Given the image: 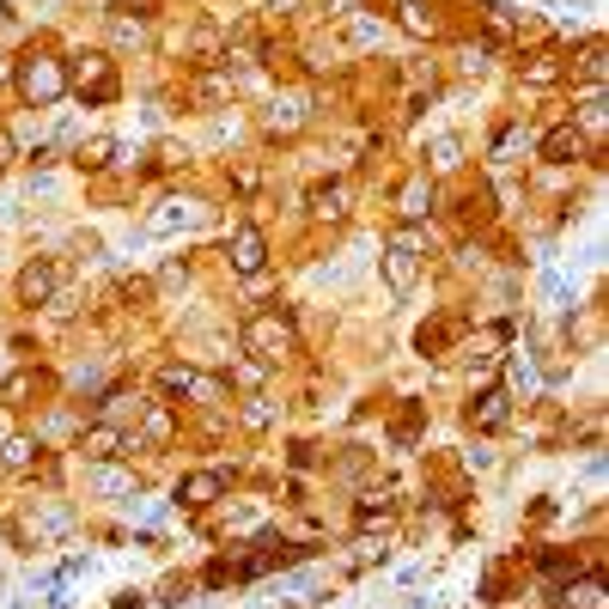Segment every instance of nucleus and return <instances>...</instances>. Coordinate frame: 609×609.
Segmentation results:
<instances>
[{
	"label": "nucleus",
	"instance_id": "obj_1",
	"mask_svg": "<svg viewBox=\"0 0 609 609\" xmlns=\"http://www.w3.org/2000/svg\"><path fill=\"white\" fill-rule=\"evenodd\" d=\"M19 92H25V104L49 110V104H61V98H67V67H61L55 55L31 49V55H19Z\"/></svg>",
	"mask_w": 609,
	"mask_h": 609
},
{
	"label": "nucleus",
	"instance_id": "obj_2",
	"mask_svg": "<svg viewBox=\"0 0 609 609\" xmlns=\"http://www.w3.org/2000/svg\"><path fill=\"white\" fill-rule=\"evenodd\" d=\"M244 347H250L263 365H281V360H293V354H299V335H293V324H286V317L263 311V317H250V324H244Z\"/></svg>",
	"mask_w": 609,
	"mask_h": 609
},
{
	"label": "nucleus",
	"instance_id": "obj_3",
	"mask_svg": "<svg viewBox=\"0 0 609 609\" xmlns=\"http://www.w3.org/2000/svg\"><path fill=\"white\" fill-rule=\"evenodd\" d=\"M421 250H426L421 232H414V225H396V238H390V250H384V281L396 286V293L414 286V275H421Z\"/></svg>",
	"mask_w": 609,
	"mask_h": 609
},
{
	"label": "nucleus",
	"instance_id": "obj_4",
	"mask_svg": "<svg viewBox=\"0 0 609 609\" xmlns=\"http://www.w3.org/2000/svg\"><path fill=\"white\" fill-rule=\"evenodd\" d=\"M67 85H74L85 104H110V98H116V67H110V55H104V49H92V55L74 61Z\"/></svg>",
	"mask_w": 609,
	"mask_h": 609
},
{
	"label": "nucleus",
	"instance_id": "obj_5",
	"mask_svg": "<svg viewBox=\"0 0 609 609\" xmlns=\"http://www.w3.org/2000/svg\"><path fill=\"white\" fill-rule=\"evenodd\" d=\"M128 451V433H122L116 421H98L80 433V457H92V464H110V457H122Z\"/></svg>",
	"mask_w": 609,
	"mask_h": 609
},
{
	"label": "nucleus",
	"instance_id": "obj_6",
	"mask_svg": "<svg viewBox=\"0 0 609 609\" xmlns=\"http://www.w3.org/2000/svg\"><path fill=\"white\" fill-rule=\"evenodd\" d=\"M232 268H238V275H263L268 268V244H263L256 225H238V232H232Z\"/></svg>",
	"mask_w": 609,
	"mask_h": 609
},
{
	"label": "nucleus",
	"instance_id": "obj_7",
	"mask_svg": "<svg viewBox=\"0 0 609 609\" xmlns=\"http://www.w3.org/2000/svg\"><path fill=\"white\" fill-rule=\"evenodd\" d=\"M506 421H512V396L506 390H482V396L469 403V426H475V433H500Z\"/></svg>",
	"mask_w": 609,
	"mask_h": 609
},
{
	"label": "nucleus",
	"instance_id": "obj_8",
	"mask_svg": "<svg viewBox=\"0 0 609 609\" xmlns=\"http://www.w3.org/2000/svg\"><path fill=\"white\" fill-rule=\"evenodd\" d=\"M220 494H225L220 469H195V475H183V482H177V506H214Z\"/></svg>",
	"mask_w": 609,
	"mask_h": 609
},
{
	"label": "nucleus",
	"instance_id": "obj_9",
	"mask_svg": "<svg viewBox=\"0 0 609 609\" xmlns=\"http://www.w3.org/2000/svg\"><path fill=\"white\" fill-rule=\"evenodd\" d=\"M55 281H61L55 263H43V256H37V263H25V275H19V304H49V299H55Z\"/></svg>",
	"mask_w": 609,
	"mask_h": 609
},
{
	"label": "nucleus",
	"instance_id": "obj_10",
	"mask_svg": "<svg viewBox=\"0 0 609 609\" xmlns=\"http://www.w3.org/2000/svg\"><path fill=\"white\" fill-rule=\"evenodd\" d=\"M579 153H585V135H579L573 122H561V128H548L543 135V159L548 165H573Z\"/></svg>",
	"mask_w": 609,
	"mask_h": 609
},
{
	"label": "nucleus",
	"instance_id": "obj_11",
	"mask_svg": "<svg viewBox=\"0 0 609 609\" xmlns=\"http://www.w3.org/2000/svg\"><path fill=\"white\" fill-rule=\"evenodd\" d=\"M396 25H403L408 37H439V13H433V6H426V0H403V6H396Z\"/></svg>",
	"mask_w": 609,
	"mask_h": 609
},
{
	"label": "nucleus",
	"instance_id": "obj_12",
	"mask_svg": "<svg viewBox=\"0 0 609 609\" xmlns=\"http://www.w3.org/2000/svg\"><path fill=\"white\" fill-rule=\"evenodd\" d=\"M304 207H311L317 220H342V214H347V189H342V183H317V189L304 195Z\"/></svg>",
	"mask_w": 609,
	"mask_h": 609
},
{
	"label": "nucleus",
	"instance_id": "obj_13",
	"mask_svg": "<svg viewBox=\"0 0 609 609\" xmlns=\"http://www.w3.org/2000/svg\"><path fill=\"white\" fill-rule=\"evenodd\" d=\"M396 202H403V220H421V214H433V183H426V177H408Z\"/></svg>",
	"mask_w": 609,
	"mask_h": 609
},
{
	"label": "nucleus",
	"instance_id": "obj_14",
	"mask_svg": "<svg viewBox=\"0 0 609 609\" xmlns=\"http://www.w3.org/2000/svg\"><path fill=\"white\" fill-rule=\"evenodd\" d=\"M195 220H202V202H165V214H153V232H177Z\"/></svg>",
	"mask_w": 609,
	"mask_h": 609
},
{
	"label": "nucleus",
	"instance_id": "obj_15",
	"mask_svg": "<svg viewBox=\"0 0 609 609\" xmlns=\"http://www.w3.org/2000/svg\"><path fill=\"white\" fill-rule=\"evenodd\" d=\"M141 414H146V439H153V445H165V439L177 433V421H171V408H165V403H146Z\"/></svg>",
	"mask_w": 609,
	"mask_h": 609
},
{
	"label": "nucleus",
	"instance_id": "obj_16",
	"mask_svg": "<svg viewBox=\"0 0 609 609\" xmlns=\"http://www.w3.org/2000/svg\"><path fill=\"white\" fill-rule=\"evenodd\" d=\"M457 165H464V141H457V135H439V141H433V171H457Z\"/></svg>",
	"mask_w": 609,
	"mask_h": 609
},
{
	"label": "nucleus",
	"instance_id": "obj_17",
	"mask_svg": "<svg viewBox=\"0 0 609 609\" xmlns=\"http://www.w3.org/2000/svg\"><path fill=\"white\" fill-rule=\"evenodd\" d=\"M390 439H396V445H414V439H421V403H408L403 414H396V426H390Z\"/></svg>",
	"mask_w": 609,
	"mask_h": 609
},
{
	"label": "nucleus",
	"instance_id": "obj_18",
	"mask_svg": "<svg viewBox=\"0 0 609 609\" xmlns=\"http://www.w3.org/2000/svg\"><path fill=\"white\" fill-rule=\"evenodd\" d=\"M554 80H561V61H554V55H536L524 67V85H554Z\"/></svg>",
	"mask_w": 609,
	"mask_h": 609
},
{
	"label": "nucleus",
	"instance_id": "obj_19",
	"mask_svg": "<svg viewBox=\"0 0 609 609\" xmlns=\"http://www.w3.org/2000/svg\"><path fill=\"white\" fill-rule=\"evenodd\" d=\"M579 74H585V80H591V85L604 80V43H597V37H591V43H585V49H579Z\"/></svg>",
	"mask_w": 609,
	"mask_h": 609
},
{
	"label": "nucleus",
	"instance_id": "obj_20",
	"mask_svg": "<svg viewBox=\"0 0 609 609\" xmlns=\"http://www.w3.org/2000/svg\"><path fill=\"white\" fill-rule=\"evenodd\" d=\"M43 445H31V439H6V451H0V457H6V469H31V457H37Z\"/></svg>",
	"mask_w": 609,
	"mask_h": 609
},
{
	"label": "nucleus",
	"instance_id": "obj_21",
	"mask_svg": "<svg viewBox=\"0 0 609 609\" xmlns=\"http://www.w3.org/2000/svg\"><path fill=\"white\" fill-rule=\"evenodd\" d=\"M195 92H202V98H232L238 85H232V74H202V80H195Z\"/></svg>",
	"mask_w": 609,
	"mask_h": 609
},
{
	"label": "nucleus",
	"instance_id": "obj_22",
	"mask_svg": "<svg viewBox=\"0 0 609 609\" xmlns=\"http://www.w3.org/2000/svg\"><path fill=\"white\" fill-rule=\"evenodd\" d=\"M98 487H104V494H135V475H122V469L98 464Z\"/></svg>",
	"mask_w": 609,
	"mask_h": 609
},
{
	"label": "nucleus",
	"instance_id": "obj_23",
	"mask_svg": "<svg viewBox=\"0 0 609 609\" xmlns=\"http://www.w3.org/2000/svg\"><path fill=\"white\" fill-rule=\"evenodd\" d=\"M487 37H494V43L512 37V13H506V6H487Z\"/></svg>",
	"mask_w": 609,
	"mask_h": 609
},
{
	"label": "nucleus",
	"instance_id": "obj_24",
	"mask_svg": "<svg viewBox=\"0 0 609 609\" xmlns=\"http://www.w3.org/2000/svg\"><path fill=\"white\" fill-rule=\"evenodd\" d=\"M0 396H6V403H25V396H31V372H13V378L0 384Z\"/></svg>",
	"mask_w": 609,
	"mask_h": 609
},
{
	"label": "nucleus",
	"instance_id": "obj_25",
	"mask_svg": "<svg viewBox=\"0 0 609 609\" xmlns=\"http://www.w3.org/2000/svg\"><path fill=\"white\" fill-rule=\"evenodd\" d=\"M263 378H268L263 360H244V365H238V384H263Z\"/></svg>",
	"mask_w": 609,
	"mask_h": 609
},
{
	"label": "nucleus",
	"instance_id": "obj_26",
	"mask_svg": "<svg viewBox=\"0 0 609 609\" xmlns=\"http://www.w3.org/2000/svg\"><path fill=\"white\" fill-rule=\"evenodd\" d=\"M500 335H506V324H494V329H487V335H482V347H494ZM475 360H482V365H494V354H469V365H475Z\"/></svg>",
	"mask_w": 609,
	"mask_h": 609
},
{
	"label": "nucleus",
	"instance_id": "obj_27",
	"mask_svg": "<svg viewBox=\"0 0 609 609\" xmlns=\"http://www.w3.org/2000/svg\"><path fill=\"white\" fill-rule=\"evenodd\" d=\"M19 159V141H13V135H6V128H0V171H6V165Z\"/></svg>",
	"mask_w": 609,
	"mask_h": 609
},
{
	"label": "nucleus",
	"instance_id": "obj_28",
	"mask_svg": "<svg viewBox=\"0 0 609 609\" xmlns=\"http://www.w3.org/2000/svg\"><path fill=\"white\" fill-rule=\"evenodd\" d=\"M244 426H268V408L263 403H244Z\"/></svg>",
	"mask_w": 609,
	"mask_h": 609
},
{
	"label": "nucleus",
	"instance_id": "obj_29",
	"mask_svg": "<svg viewBox=\"0 0 609 609\" xmlns=\"http://www.w3.org/2000/svg\"><path fill=\"white\" fill-rule=\"evenodd\" d=\"M6 6H13V0H6Z\"/></svg>",
	"mask_w": 609,
	"mask_h": 609
}]
</instances>
